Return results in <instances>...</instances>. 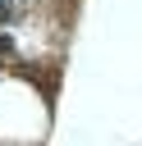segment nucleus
<instances>
[{"mask_svg":"<svg viewBox=\"0 0 142 146\" xmlns=\"http://www.w3.org/2000/svg\"><path fill=\"white\" fill-rule=\"evenodd\" d=\"M0 18H9V0H0Z\"/></svg>","mask_w":142,"mask_h":146,"instance_id":"1","label":"nucleus"},{"mask_svg":"<svg viewBox=\"0 0 142 146\" xmlns=\"http://www.w3.org/2000/svg\"><path fill=\"white\" fill-rule=\"evenodd\" d=\"M0 50H9V36H0Z\"/></svg>","mask_w":142,"mask_h":146,"instance_id":"2","label":"nucleus"}]
</instances>
